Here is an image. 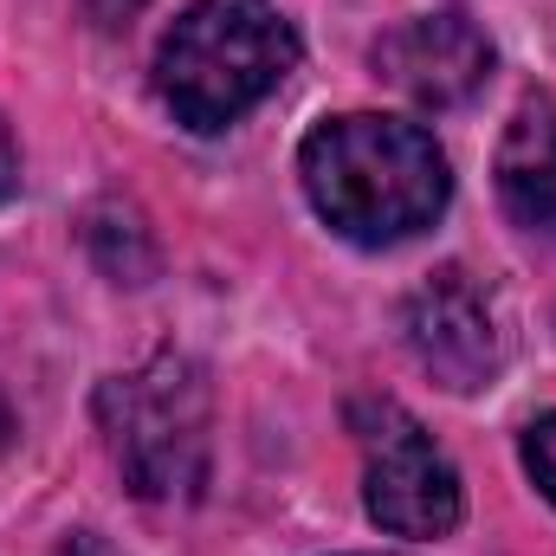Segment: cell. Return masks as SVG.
<instances>
[{
	"instance_id": "cell-1",
	"label": "cell",
	"mask_w": 556,
	"mask_h": 556,
	"mask_svg": "<svg viewBox=\"0 0 556 556\" xmlns=\"http://www.w3.org/2000/svg\"><path fill=\"white\" fill-rule=\"evenodd\" d=\"M304 194L317 220L356 247H402L446 214L453 168L446 149L402 117H324L298 149Z\"/></svg>"
},
{
	"instance_id": "cell-2",
	"label": "cell",
	"mask_w": 556,
	"mask_h": 556,
	"mask_svg": "<svg viewBox=\"0 0 556 556\" xmlns=\"http://www.w3.org/2000/svg\"><path fill=\"white\" fill-rule=\"evenodd\" d=\"M298 72V33L266 0H194L162 52L155 91L188 130H227Z\"/></svg>"
},
{
	"instance_id": "cell-3",
	"label": "cell",
	"mask_w": 556,
	"mask_h": 556,
	"mask_svg": "<svg viewBox=\"0 0 556 556\" xmlns=\"http://www.w3.org/2000/svg\"><path fill=\"white\" fill-rule=\"evenodd\" d=\"M98 427L142 498H194L207 485V376L188 356H149L98 389Z\"/></svg>"
},
{
	"instance_id": "cell-4",
	"label": "cell",
	"mask_w": 556,
	"mask_h": 556,
	"mask_svg": "<svg viewBox=\"0 0 556 556\" xmlns=\"http://www.w3.org/2000/svg\"><path fill=\"white\" fill-rule=\"evenodd\" d=\"M402 330H408V350L420 356V369L453 395H479L505 369V317H498L492 291L459 266H440L408 298Z\"/></svg>"
},
{
	"instance_id": "cell-5",
	"label": "cell",
	"mask_w": 556,
	"mask_h": 556,
	"mask_svg": "<svg viewBox=\"0 0 556 556\" xmlns=\"http://www.w3.org/2000/svg\"><path fill=\"white\" fill-rule=\"evenodd\" d=\"M363 440H369V472H363L369 518L395 538H446L459 525V472L420 433V420L382 402L376 433H363Z\"/></svg>"
},
{
	"instance_id": "cell-6",
	"label": "cell",
	"mask_w": 556,
	"mask_h": 556,
	"mask_svg": "<svg viewBox=\"0 0 556 556\" xmlns=\"http://www.w3.org/2000/svg\"><path fill=\"white\" fill-rule=\"evenodd\" d=\"M369 65L408 104H420V111H453V104H466L485 85L492 39L466 13H415V20H402V26H389L376 39Z\"/></svg>"
},
{
	"instance_id": "cell-7",
	"label": "cell",
	"mask_w": 556,
	"mask_h": 556,
	"mask_svg": "<svg viewBox=\"0 0 556 556\" xmlns=\"http://www.w3.org/2000/svg\"><path fill=\"white\" fill-rule=\"evenodd\" d=\"M498 201L505 214L556 247V104L525 98L511 117V137L498 149Z\"/></svg>"
},
{
	"instance_id": "cell-8",
	"label": "cell",
	"mask_w": 556,
	"mask_h": 556,
	"mask_svg": "<svg viewBox=\"0 0 556 556\" xmlns=\"http://www.w3.org/2000/svg\"><path fill=\"white\" fill-rule=\"evenodd\" d=\"M525 472L538 479V492L556 505V415H538L525 427Z\"/></svg>"
},
{
	"instance_id": "cell-9",
	"label": "cell",
	"mask_w": 556,
	"mask_h": 556,
	"mask_svg": "<svg viewBox=\"0 0 556 556\" xmlns=\"http://www.w3.org/2000/svg\"><path fill=\"white\" fill-rule=\"evenodd\" d=\"M20 188V149H13V130H7V117H0V201Z\"/></svg>"
},
{
	"instance_id": "cell-10",
	"label": "cell",
	"mask_w": 556,
	"mask_h": 556,
	"mask_svg": "<svg viewBox=\"0 0 556 556\" xmlns=\"http://www.w3.org/2000/svg\"><path fill=\"white\" fill-rule=\"evenodd\" d=\"M59 556H111V551H104L98 538H85V531H78V538H65V544H59Z\"/></svg>"
},
{
	"instance_id": "cell-11",
	"label": "cell",
	"mask_w": 556,
	"mask_h": 556,
	"mask_svg": "<svg viewBox=\"0 0 556 556\" xmlns=\"http://www.w3.org/2000/svg\"><path fill=\"white\" fill-rule=\"evenodd\" d=\"M98 7H104V13H137L142 0H98Z\"/></svg>"
}]
</instances>
